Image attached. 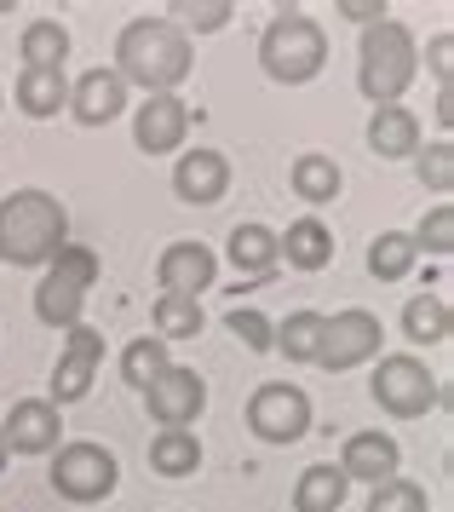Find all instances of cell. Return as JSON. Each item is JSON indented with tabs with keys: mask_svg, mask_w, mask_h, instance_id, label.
Segmentation results:
<instances>
[{
	"mask_svg": "<svg viewBox=\"0 0 454 512\" xmlns=\"http://www.w3.org/2000/svg\"><path fill=\"white\" fill-rule=\"evenodd\" d=\"M173 12H184L190 29H225L236 6H230V0H202V6H173Z\"/></svg>",
	"mask_w": 454,
	"mask_h": 512,
	"instance_id": "35",
	"label": "cell"
},
{
	"mask_svg": "<svg viewBox=\"0 0 454 512\" xmlns=\"http://www.w3.org/2000/svg\"><path fill=\"white\" fill-rule=\"evenodd\" d=\"M248 426H253V438H265V443L305 438V426H311V397L299 392V386H288V380H271V386L253 392Z\"/></svg>",
	"mask_w": 454,
	"mask_h": 512,
	"instance_id": "8",
	"label": "cell"
},
{
	"mask_svg": "<svg viewBox=\"0 0 454 512\" xmlns=\"http://www.w3.org/2000/svg\"><path fill=\"white\" fill-rule=\"evenodd\" d=\"M322 328H328V317H322V311H294L288 323L276 328V351H282L288 363H317Z\"/></svg>",
	"mask_w": 454,
	"mask_h": 512,
	"instance_id": "28",
	"label": "cell"
},
{
	"mask_svg": "<svg viewBox=\"0 0 454 512\" xmlns=\"http://www.w3.org/2000/svg\"><path fill=\"white\" fill-rule=\"evenodd\" d=\"M334 12H345V18H351V24H380V18H386V0H340V6H334Z\"/></svg>",
	"mask_w": 454,
	"mask_h": 512,
	"instance_id": "36",
	"label": "cell"
},
{
	"mask_svg": "<svg viewBox=\"0 0 454 512\" xmlns=\"http://www.w3.org/2000/svg\"><path fill=\"white\" fill-rule=\"evenodd\" d=\"M58 432H64V420H58V409L46 397L12 403V420L0 426V438H6L12 455H46V449H58Z\"/></svg>",
	"mask_w": 454,
	"mask_h": 512,
	"instance_id": "14",
	"label": "cell"
},
{
	"mask_svg": "<svg viewBox=\"0 0 454 512\" xmlns=\"http://www.w3.org/2000/svg\"><path fill=\"white\" fill-rule=\"evenodd\" d=\"M374 351H380V317H374V311H340V317H328V328H322L317 363L340 374V369L368 363Z\"/></svg>",
	"mask_w": 454,
	"mask_h": 512,
	"instance_id": "10",
	"label": "cell"
},
{
	"mask_svg": "<svg viewBox=\"0 0 454 512\" xmlns=\"http://www.w3.org/2000/svg\"><path fill=\"white\" fill-rule=\"evenodd\" d=\"M167 363H173V357H167V340H156V334H138L133 346L121 351V380H127L133 392H144V386L167 369Z\"/></svg>",
	"mask_w": 454,
	"mask_h": 512,
	"instance_id": "29",
	"label": "cell"
},
{
	"mask_svg": "<svg viewBox=\"0 0 454 512\" xmlns=\"http://www.w3.org/2000/svg\"><path fill=\"white\" fill-rule=\"evenodd\" d=\"M225 328L248 351H276V323H271V317H259V311H242V305H236V311L225 317Z\"/></svg>",
	"mask_w": 454,
	"mask_h": 512,
	"instance_id": "34",
	"label": "cell"
},
{
	"mask_svg": "<svg viewBox=\"0 0 454 512\" xmlns=\"http://www.w3.org/2000/svg\"><path fill=\"white\" fill-rule=\"evenodd\" d=\"M115 478H121V466H115V455L104 449V443H64L58 449V461H52V489L64 495V501H75V507H92V501H104L115 489Z\"/></svg>",
	"mask_w": 454,
	"mask_h": 512,
	"instance_id": "6",
	"label": "cell"
},
{
	"mask_svg": "<svg viewBox=\"0 0 454 512\" xmlns=\"http://www.w3.org/2000/svg\"><path fill=\"white\" fill-rule=\"evenodd\" d=\"M414 75H420V47H414L409 24H397V18L368 24L363 52H357V87H363V98H374V110L397 104V98L409 93Z\"/></svg>",
	"mask_w": 454,
	"mask_h": 512,
	"instance_id": "3",
	"label": "cell"
},
{
	"mask_svg": "<svg viewBox=\"0 0 454 512\" xmlns=\"http://www.w3.org/2000/svg\"><path fill=\"white\" fill-rule=\"evenodd\" d=\"M368 512H432V507H426V489L420 484H409V478H386V484H374Z\"/></svg>",
	"mask_w": 454,
	"mask_h": 512,
	"instance_id": "31",
	"label": "cell"
},
{
	"mask_svg": "<svg viewBox=\"0 0 454 512\" xmlns=\"http://www.w3.org/2000/svg\"><path fill=\"white\" fill-rule=\"evenodd\" d=\"M92 282H98V254L64 242V248L52 254V265L41 271V282H35V317H41L46 328H64L69 334V328L81 323V305H87Z\"/></svg>",
	"mask_w": 454,
	"mask_h": 512,
	"instance_id": "5",
	"label": "cell"
},
{
	"mask_svg": "<svg viewBox=\"0 0 454 512\" xmlns=\"http://www.w3.org/2000/svg\"><path fill=\"white\" fill-rule=\"evenodd\" d=\"M202 334V300L161 294L156 300V340H196Z\"/></svg>",
	"mask_w": 454,
	"mask_h": 512,
	"instance_id": "30",
	"label": "cell"
},
{
	"mask_svg": "<svg viewBox=\"0 0 454 512\" xmlns=\"http://www.w3.org/2000/svg\"><path fill=\"white\" fill-rule=\"evenodd\" d=\"M368 150L386 156V162H403V156H420V121L403 104H380L374 121H368Z\"/></svg>",
	"mask_w": 454,
	"mask_h": 512,
	"instance_id": "18",
	"label": "cell"
},
{
	"mask_svg": "<svg viewBox=\"0 0 454 512\" xmlns=\"http://www.w3.org/2000/svg\"><path fill=\"white\" fill-rule=\"evenodd\" d=\"M225 190H230V162L219 150H184L179 167H173V196H179V202L213 208Z\"/></svg>",
	"mask_w": 454,
	"mask_h": 512,
	"instance_id": "16",
	"label": "cell"
},
{
	"mask_svg": "<svg viewBox=\"0 0 454 512\" xmlns=\"http://www.w3.org/2000/svg\"><path fill=\"white\" fill-rule=\"evenodd\" d=\"M414 259H420V248H414L409 231H380L368 242V271L380 282H403L414 271Z\"/></svg>",
	"mask_w": 454,
	"mask_h": 512,
	"instance_id": "27",
	"label": "cell"
},
{
	"mask_svg": "<svg viewBox=\"0 0 454 512\" xmlns=\"http://www.w3.org/2000/svg\"><path fill=\"white\" fill-rule=\"evenodd\" d=\"M403 340H414V346H443L449 340V305H443V294H414L403 305Z\"/></svg>",
	"mask_w": 454,
	"mask_h": 512,
	"instance_id": "26",
	"label": "cell"
},
{
	"mask_svg": "<svg viewBox=\"0 0 454 512\" xmlns=\"http://www.w3.org/2000/svg\"><path fill=\"white\" fill-rule=\"evenodd\" d=\"M6 455H12V449H6V438H0V466H6Z\"/></svg>",
	"mask_w": 454,
	"mask_h": 512,
	"instance_id": "38",
	"label": "cell"
},
{
	"mask_svg": "<svg viewBox=\"0 0 454 512\" xmlns=\"http://www.w3.org/2000/svg\"><path fill=\"white\" fill-rule=\"evenodd\" d=\"M230 265H236V277H253V282H265L276 271V231L271 225H236L230 231Z\"/></svg>",
	"mask_w": 454,
	"mask_h": 512,
	"instance_id": "20",
	"label": "cell"
},
{
	"mask_svg": "<svg viewBox=\"0 0 454 512\" xmlns=\"http://www.w3.org/2000/svg\"><path fill=\"white\" fill-rule=\"evenodd\" d=\"M69 242V213L58 208V196L46 190H18L0 202V259L18 265V271H35V265H52V254Z\"/></svg>",
	"mask_w": 454,
	"mask_h": 512,
	"instance_id": "2",
	"label": "cell"
},
{
	"mask_svg": "<svg viewBox=\"0 0 454 512\" xmlns=\"http://www.w3.org/2000/svg\"><path fill=\"white\" fill-rule=\"evenodd\" d=\"M276 259H288L294 271H322L334 259V231L322 219H294L288 236H276Z\"/></svg>",
	"mask_w": 454,
	"mask_h": 512,
	"instance_id": "19",
	"label": "cell"
},
{
	"mask_svg": "<svg viewBox=\"0 0 454 512\" xmlns=\"http://www.w3.org/2000/svg\"><path fill=\"white\" fill-rule=\"evenodd\" d=\"M345 489H351V478H345L340 466H305L294 484V507L299 512H340Z\"/></svg>",
	"mask_w": 454,
	"mask_h": 512,
	"instance_id": "24",
	"label": "cell"
},
{
	"mask_svg": "<svg viewBox=\"0 0 454 512\" xmlns=\"http://www.w3.org/2000/svg\"><path fill=\"white\" fill-rule=\"evenodd\" d=\"M184 133H190V104L173 93H156L150 104H138L133 116V139L144 156H167V150H179Z\"/></svg>",
	"mask_w": 454,
	"mask_h": 512,
	"instance_id": "12",
	"label": "cell"
},
{
	"mask_svg": "<svg viewBox=\"0 0 454 512\" xmlns=\"http://www.w3.org/2000/svg\"><path fill=\"white\" fill-rule=\"evenodd\" d=\"M156 277H161V294L196 300L202 288H213V277H219V259H213V248H207V242H173V248L161 254Z\"/></svg>",
	"mask_w": 454,
	"mask_h": 512,
	"instance_id": "13",
	"label": "cell"
},
{
	"mask_svg": "<svg viewBox=\"0 0 454 512\" xmlns=\"http://www.w3.org/2000/svg\"><path fill=\"white\" fill-rule=\"evenodd\" d=\"M121 110H127V81L115 70H87L69 87V116L81 127H110Z\"/></svg>",
	"mask_w": 454,
	"mask_h": 512,
	"instance_id": "15",
	"label": "cell"
},
{
	"mask_svg": "<svg viewBox=\"0 0 454 512\" xmlns=\"http://www.w3.org/2000/svg\"><path fill=\"white\" fill-rule=\"evenodd\" d=\"M288 179H294V196H299V202H311V208L334 202V196H340V185H345L340 162H334V156H322V150H305V156H294Z\"/></svg>",
	"mask_w": 454,
	"mask_h": 512,
	"instance_id": "21",
	"label": "cell"
},
{
	"mask_svg": "<svg viewBox=\"0 0 454 512\" xmlns=\"http://www.w3.org/2000/svg\"><path fill=\"white\" fill-rule=\"evenodd\" d=\"M449 52H454V35H437V41H432V75L443 81V87H449V70H454Z\"/></svg>",
	"mask_w": 454,
	"mask_h": 512,
	"instance_id": "37",
	"label": "cell"
},
{
	"mask_svg": "<svg viewBox=\"0 0 454 512\" xmlns=\"http://www.w3.org/2000/svg\"><path fill=\"white\" fill-rule=\"evenodd\" d=\"M69 58V29L58 18H35L23 29V70H64Z\"/></svg>",
	"mask_w": 454,
	"mask_h": 512,
	"instance_id": "25",
	"label": "cell"
},
{
	"mask_svg": "<svg viewBox=\"0 0 454 512\" xmlns=\"http://www.w3.org/2000/svg\"><path fill=\"white\" fill-rule=\"evenodd\" d=\"M414 248H426V254H437V259L454 248V208H449V202H437V208L420 219V231H414Z\"/></svg>",
	"mask_w": 454,
	"mask_h": 512,
	"instance_id": "33",
	"label": "cell"
},
{
	"mask_svg": "<svg viewBox=\"0 0 454 512\" xmlns=\"http://www.w3.org/2000/svg\"><path fill=\"white\" fill-rule=\"evenodd\" d=\"M150 466H156L161 478H190L202 466V438L190 426H161L156 438H150Z\"/></svg>",
	"mask_w": 454,
	"mask_h": 512,
	"instance_id": "22",
	"label": "cell"
},
{
	"mask_svg": "<svg viewBox=\"0 0 454 512\" xmlns=\"http://www.w3.org/2000/svg\"><path fill=\"white\" fill-rule=\"evenodd\" d=\"M259 64L271 81L282 87H305L311 75H322L328 64V35H322L317 18H305V12H282L271 18V29L259 35Z\"/></svg>",
	"mask_w": 454,
	"mask_h": 512,
	"instance_id": "4",
	"label": "cell"
},
{
	"mask_svg": "<svg viewBox=\"0 0 454 512\" xmlns=\"http://www.w3.org/2000/svg\"><path fill=\"white\" fill-rule=\"evenodd\" d=\"M397 438L391 432H357V438H345V455H340V472L345 478H363V484H386L397 478Z\"/></svg>",
	"mask_w": 454,
	"mask_h": 512,
	"instance_id": "17",
	"label": "cell"
},
{
	"mask_svg": "<svg viewBox=\"0 0 454 512\" xmlns=\"http://www.w3.org/2000/svg\"><path fill=\"white\" fill-rule=\"evenodd\" d=\"M374 403L386 409V415H397V420H414V415H426V409H437V374L420 363V357H380V369H374Z\"/></svg>",
	"mask_w": 454,
	"mask_h": 512,
	"instance_id": "7",
	"label": "cell"
},
{
	"mask_svg": "<svg viewBox=\"0 0 454 512\" xmlns=\"http://www.w3.org/2000/svg\"><path fill=\"white\" fill-rule=\"evenodd\" d=\"M64 104H69L64 70H23L18 75V110H23V116L46 121V116H58Z\"/></svg>",
	"mask_w": 454,
	"mask_h": 512,
	"instance_id": "23",
	"label": "cell"
},
{
	"mask_svg": "<svg viewBox=\"0 0 454 512\" xmlns=\"http://www.w3.org/2000/svg\"><path fill=\"white\" fill-rule=\"evenodd\" d=\"M98 363H104V334L87 323H75L64 334V357H58V374H52V409H64V403H81L92 392V380H98Z\"/></svg>",
	"mask_w": 454,
	"mask_h": 512,
	"instance_id": "9",
	"label": "cell"
},
{
	"mask_svg": "<svg viewBox=\"0 0 454 512\" xmlns=\"http://www.w3.org/2000/svg\"><path fill=\"white\" fill-rule=\"evenodd\" d=\"M144 403H150V415H156L161 426H190V420L202 415V403H207V380L196 369L167 363V369L144 386Z\"/></svg>",
	"mask_w": 454,
	"mask_h": 512,
	"instance_id": "11",
	"label": "cell"
},
{
	"mask_svg": "<svg viewBox=\"0 0 454 512\" xmlns=\"http://www.w3.org/2000/svg\"><path fill=\"white\" fill-rule=\"evenodd\" d=\"M190 41H184L179 24H167V18H138V24L121 29V41H115V75L127 81V87H144V93H173L184 75H190Z\"/></svg>",
	"mask_w": 454,
	"mask_h": 512,
	"instance_id": "1",
	"label": "cell"
},
{
	"mask_svg": "<svg viewBox=\"0 0 454 512\" xmlns=\"http://www.w3.org/2000/svg\"><path fill=\"white\" fill-rule=\"evenodd\" d=\"M420 185L437 190V196H449L454 190V144L449 139H437L420 150Z\"/></svg>",
	"mask_w": 454,
	"mask_h": 512,
	"instance_id": "32",
	"label": "cell"
}]
</instances>
